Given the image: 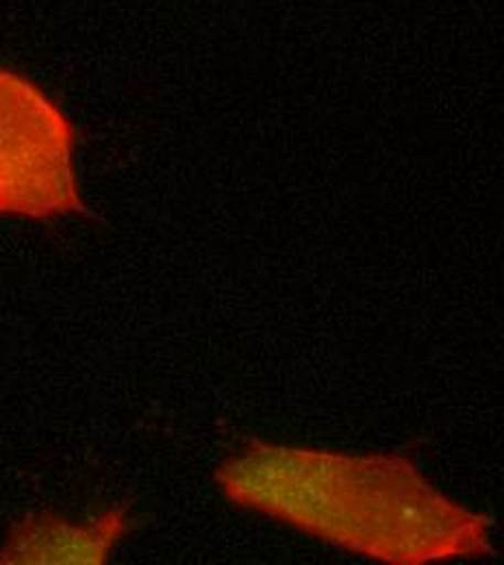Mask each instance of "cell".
<instances>
[{"label":"cell","instance_id":"obj_1","mask_svg":"<svg viewBox=\"0 0 504 565\" xmlns=\"http://www.w3.org/2000/svg\"><path fill=\"white\" fill-rule=\"evenodd\" d=\"M222 495L326 546L387 565L494 557L496 520L441 492L398 452L250 439L216 468Z\"/></svg>","mask_w":504,"mask_h":565},{"label":"cell","instance_id":"obj_2","mask_svg":"<svg viewBox=\"0 0 504 565\" xmlns=\"http://www.w3.org/2000/svg\"><path fill=\"white\" fill-rule=\"evenodd\" d=\"M87 213L74 166V129L31 78L0 66V215L53 220Z\"/></svg>","mask_w":504,"mask_h":565},{"label":"cell","instance_id":"obj_3","mask_svg":"<svg viewBox=\"0 0 504 565\" xmlns=\"http://www.w3.org/2000/svg\"><path fill=\"white\" fill-rule=\"evenodd\" d=\"M131 526L125 507H111L92 518L26 513L15 520L0 548L7 565H100Z\"/></svg>","mask_w":504,"mask_h":565}]
</instances>
